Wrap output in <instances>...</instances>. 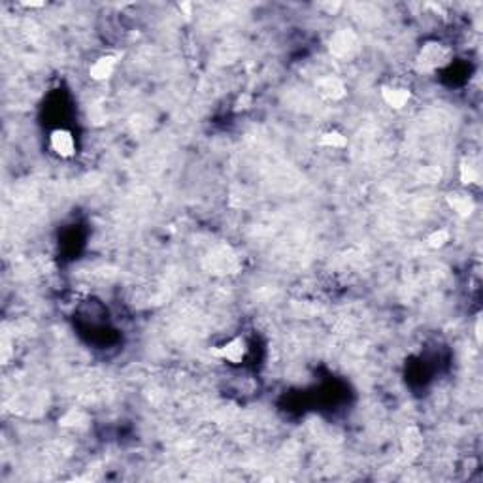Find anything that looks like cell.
Masks as SVG:
<instances>
[{"label": "cell", "instance_id": "cell-1", "mask_svg": "<svg viewBox=\"0 0 483 483\" xmlns=\"http://www.w3.org/2000/svg\"><path fill=\"white\" fill-rule=\"evenodd\" d=\"M451 61H453L451 47L438 42V40H431L421 46L418 57H415V65H418L419 72L432 74L450 65Z\"/></svg>", "mask_w": 483, "mask_h": 483}, {"label": "cell", "instance_id": "cell-2", "mask_svg": "<svg viewBox=\"0 0 483 483\" xmlns=\"http://www.w3.org/2000/svg\"><path fill=\"white\" fill-rule=\"evenodd\" d=\"M204 268L214 276L238 274L242 268V259L229 246H219L204 257Z\"/></svg>", "mask_w": 483, "mask_h": 483}, {"label": "cell", "instance_id": "cell-3", "mask_svg": "<svg viewBox=\"0 0 483 483\" xmlns=\"http://www.w3.org/2000/svg\"><path fill=\"white\" fill-rule=\"evenodd\" d=\"M328 52L340 61L355 59L361 52L359 34L353 29H338L328 38Z\"/></svg>", "mask_w": 483, "mask_h": 483}, {"label": "cell", "instance_id": "cell-4", "mask_svg": "<svg viewBox=\"0 0 483 483\" xmlns=\"http://www.w3.org/2000/svg\"><path fill=\"white\" fill-rule=\"evenodd\" d=\"M248 342H246V338H242V336L230 338L229 342H225L221 346H216L212 349L214 357L227 361L230 365H242L246 361V357H248Z\"/></svg>", "mask_w": 483, "mask_h": 483}, {"label": "cell", "instance_id": "cell-5", "mask_svg": "<svg viewBox=\"0 0 483 483\" xmlns=\"http://www.w3.org/2000/svg\"><path fill=\"white\" fill-rule=\"evenodd\" d=\"M315 91L319 93V97H323L325 100H331V102H340L344 100L347 95V85L346 81L334 74H326V76H321L317 81H315Z\"/></svg>", "mask_w": 483, "mask_h": 483}, {"label": "cell", "instance_id": "cell-6", "mask_svg": "<svg viewBox=\"0 0 483 483\" xmlns=\"http://www.w3.org/2000/svg\"><path fill=\"white\" fill-rule=\"evenodd\" d=\"M49 148L61 159H70L76 155V140H74L72 131L68 129H53L49 132Z\"/></svg>", "mask_w": 483, "mask_h": 483}, {"label": "cell", "instance_id": "cell-7", "mask_svg": "<svg viewBox=\"0 0 483 483\" xmlns=\"http://www.w3.org/2000/svg\"><path fill=\"white\" fill-rule=\"evenodd\" d=\"M381 98L391 110H404L406 106L410 104L411 100V91L404 85H395V84H383L381 85Z\"/></svg>", "mask_w": 483, "mask_h": 483}, {"label": "cell", "instance_id": "cell-8", "mask_svg": "<svg viewBox=\"0 0 483 483\" xmlns=\"http://www.w3.org/2000/svg\"><path fill=\"white\" fill-rule=\"evenodd\" d=\"M445 203L453 209V214H457L463 219H468L476 212V200L468 191H453L445 196Z\"/></svg>", "mask_w": 483, "mask_h": 483}, {"label": "cell", "instance_id": "cell-9", "mask_svg": "<svg viewBox=\"0 0 483 483\" xmlns=\"http://www.w3.org/2000/svg\"><path fill=\"white\" fill-rule=\"evenodd\" d=\"M118 57L116 55H100L97 59L93 61V65L89 66V78L93 81H106L110 79L118 68Z\"/></svg>", "mask_w": 483, "mask_h": 483}, {"label": "cell", "instance_id": "cell-10", "mask_svg": "<svg viewBox=\"0 0 483 483\" xmlns=\"http://www.w3.org/2000/svg\"><path fill=\"white\" fill-rule=\"evenodd\" d=\"M402 448H404V453L408 457H418L423 451V434L419 432L418 427L406 429L404 438H402Z\"/></svg>", "mask_w": 483, "mask_h": 483}, {"label": "cell", "instance_id": "cell-11", "mask_svg": "<svg viewBox=\"0 0 483 483\" xmlns=\"http://www.w3.org/2000/svg\"><path fill=\"white\" fill-rule=\"evenodd\" d=\"M459 180L463 183L464 187H470V185H480L482 183V174H480V168L476 164L472 163L470 159H464L461 166H459Z\"/></svg>", "mask_w": 483, "mask_h": 483}, {"label": "cell", "instance_id": "cell-12", "mask_svg": "<svg viewBox=\"0 0 483 483\" xmlns=\"http://www.w3.org/2000/svg\"><path fill=\"white\" fill-rule=\"evenodd\" d=\"M319 145L331 148V150H344V148H347V136L344 132L331 129V131H325L321 134Z\"/></svg>", "mask_w": 483, "mask_h": 483}, {"label": "cell", "instance_id": "cell-13", "mask_svg": "<svg viewBox=\"0 0 483 483\" xmlns=\"http://www.w3.org/2000/svg\"><path fill=\"white\" fill-rule=\"evenodd\" d=\"M451 240V232L448 229H436L432 230L431 235L427 236V246L431 249H442L445 248Z\"/></svg>", "mask_w": 483, "mask_h": 483}, {"label": "cell", "instance_id": "cell-14", "mask_svg": "<svg viewBox=\"0 0 483 483\" xmlns=\"http://www.w3.org/2000/svg\"><path fill=\"white\" fill-rule=\"evenodd\" d=\"M85 419H87V415H85L81 410H70L65 418L61 419L59 423L63 425V427H79L81 421H85Z\"/></svg>", "mask_w": 483, "mask_h": 483}, {"label": "cell", "instance_id": "cell-15", "mask_svg": "<svg viewBox=\"0 0 483 483\" xmlns=\"http://www.w3.org/2000/svg\"><path fill=\"white\" fill-rule=\"evenodd\" d=\"M419 176H421V180H423L425 183H438L442 180V170L438 168V166H425V168L419 172Z\"/></svg>", "mask_w": 483, "mask_h": 483}, {"label": "cell", "instance_id": "cell-16", "mask_svg": "<svg viewBox=\"0 0 483 483\" xmlns=\"http://www.w3.org/2000/svg\"><path fill=\"white\" fill-rule=\"evenodd\" d=\"M482 325H483L482 315H477V317H476V325H474V334H476V344H477V346H482Z\"/></svg>", "mask_w": 483, "mask_h": 483}, {"label": "cell", "instance_id": "cell-17", "mask_svg": "<svg viewBox=\"0 0 483 483\" xmlns=\"http://www.w3.org/2000/svg\"><path fill=\"white\" fill-rule=\"evenodd\" d=\"M23 6L25 8H42L44 6V2H23Z\"/></svg>", "mask_w": 483, "mask_h": 483}]
</instances>
